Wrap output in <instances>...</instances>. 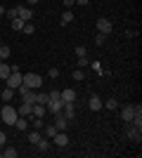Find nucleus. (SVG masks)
I'll use <instances>...</instances> for the list:
<instances>
[{
    "instance_id": "a211bd4d",
    "label": "nucleus",
    "mask_w": 142,
    "mask_h": 158,
    "mask_svg": "<svg viewBox=\"0 0 142 158\" xmlns=\"http://www.w3.org/2000/svg\"><path fill=\"white\" fill-rule=\"evenodd\" d=\"M41 139H43V132H41V130H33V132H28V142H31L33 146L38 144Z\"/></svg>"
},
{
    "instance_id": "79ce46f5",
    "label": "nucleus",
    "mask_w": 142,
    "mask_h": 158,
    "mask_svg": "<svg viewBox=\"0 0 142 158\" xmlns=\"http://www.w3.org/2000/svg\"><path fill=\"white\" fill-rule=\"evenodd\" d=\"M7 12V10H5V7H2V5H0V17H2V14H5Z\"/></svg>"
},
{
    "instance_id": "bb28decb",
    "label": "nucleus",
    "mask_w": 142,
    "mask_h": 158,
    "mask_svg": "<svg viewBox=\"0 0 142 158\" xmlns=\"http://www.w3.org/2000/svg\"><path fill=\"white\" fill-rule=\"evenodd\" d=\"M74 54H76V57H88V50H85V45H78V47L74 50Z\"/></svg>"
},
{
    "instance_id": "473e14b6",
    "label": "nucleus",
    "mask_w": 142,
    "mask_h": 158,
    "mask_svg": "<svg viewBox=\"0 0 142 158\" xmlns=\"http://www.w3.org/2000/svg\"><path fill=\"white\" fill-rule=\"evenodd\" d=\"M88 66H90V69H93L95 73H102V64H100V61H90Z\"/></svg>"
},
{
    "instance_id": "dca6fc26",
    "label": "nucleus",
    "mask_w": 142,
    "mask_h": 158,
    "mask_svg": "<svg viewBox=\"0 0 142 158\" xmlns=\"http://www.w3.org/2000/svg\"><path fill=\"white\" fill-rule=\"evenodd\" d=\"M62 102H76V92L71 90V87L62 90Z\"/></svg>"
},
{
    "instance_id": "7c9ffc66",
    "label": "nucleus",
    "mask_w": 142,
    "mask_h": 158,
    "mask_svg": "<svg viewBox=\"0 0 142 158\" xmlns=\"http://www.w3.org/2000/svg\"><path fill=\"white\" fill-rule=\"evenodd\" d=\"M7 19H17V17H19V12H17V7H10V10H7Z\"/></svg>"
},
{
    "instance_id": "c9c22d12",
    "label": "nucleus",
    "mask_w": 142,
    "mask_h": 158,
    "mask_svg": "<svg viewBox=\"0 0 142 158\" xmlns=\"http://www.w3.org/2000/svg\"><path fill=\"white\" fill-rule=\"evenodd\" d=\"M104 40H107V35L97 33V38H95V45H97V47H100V45H104Z\"/></svg>"
},
{
    "instance_id": "f03ea898",
    "label": "nucleus",
    "mask_w": 142,
    "mask_h": 158,
    "mask_svg": "<svg viewBox=\"0 0 142 158\" xmlns=\"http://www.w3.org/2000/svg\"><path fill=\"white\" fill-rule=\"evenodd\" d=\"M21 85H26V87H31V90H36V87L43 85V76H38V73H26Z\"/></svg>"
},
{
    "instance_id": "72a5a7b5",
    "label": "nucleus",
    "mask_w": 142,
    "mask_h": 158,
    "mask_svg": "<svg viewBox=\"0 0 142 158\" xmlns=\"http://www.w3.org/2000/svg\"><path fill=\"white\" fill-rule=\"evenodd\" d=\"M47 78H59V69H57V66H52V69L47 71Z\"/></svg>"
},
{
    "instance_id": "e433bc0d",
    "label": "nucleus",
    "mask_w": 142,
    "mask_h": 158,
    "mask_svg": "<svg viewBox=\"0 0 142 158\" xmlns=\"http://www.w3.org/2000/svg\"><path fill=\"white\" fill-rule=\"evenodd\" d=\"M33 127L36 130H43V118H36L33 116Z\"/></svg>"
},
{
    "instance_id": "a878e982",
    "label": "nucleus",
    "mask_w": 142,
    "mask_h": 158,
    "mask_svg": "<svg viewBox=\"0 0 142 158\" xmlns=\"http://www.w3.org/2000/svg\"><path fill=\"white\" fill-rule=\"evenodd\" d=\"M102 106H107L109 111H116V106H118V102H116V99L111 97V99H107V102H104V104H102Z\"/></svg>"
},
{
    "instance_id": "2eb2a0df",
    "label": "nucleus",
    "mask_w": 142,
    "mask_h": 158,
    "mask_svg": "<svg viewBox=\"0 0 142 158\" xmlns=\"http://www.w3.org/2000/svg\"><path fill=\"white\" fill-rule=\"evenodd\" d=\"M31 109H33V104H28V102H21V106L17 109V113H19V116H31Z\"/></svg>"
},
{
    "instance_id": "9d476101",
    "label": "nucleus",
    "mask_w": 142,
    "mask_h": 158,
    "mask_svg": "<svg viewBox=\"0 0 142 158\" xmlns=\"http://www.w3.org/2000/svg\"><path fill=\"white\" fill-rule=\"evenodd\" d=\"M17 12H19V19L21 21H31V19H33V10H31V7L19 5V7H17Z\"/></svg>"
},
{
    "instance_id": "f3484780",
    "label": "nucleus",
    "mask_w": 142,
    "mask_h": 158,
    "mask_svg": "<svg viewBox=\"0 0 142 158\" xmlns=\"http://www.w3.org/2000/svg\"><path fill=\"white\" fill-rule=\"evenodd\" d=\"M45 106L43 104H33V109H31V116H36V118H43V116H45Z\"/></svg>"
},
{
    "instance_id": "a19ab883",
    "label": "nucleus",
    "mask_w": 142,
    "mask_h": 158,
    "mask_svg": "<svg viewBox=\"0 0 142 158\" xmlns=\"http://www.w3.org/2000/svg\"><path fill=\"white\" fill-rule=\"evenodd\" d=\"M28 5H36V2H41V0H26Z\"/></svg>"
},
{
    "instance_id": "58836bf2",
    "label": "nucleus",
    "mask_w": 142,
    "mask_h": 158,
    "mask_svg": "<svg viewBox=\"0 0 142 158\" xmlns=\"http://www.w3.org/2000/svg\"><path fill=\"white\" fill-rule=\"evenodd\" d=\"M5 142H7V135H5V132H0V146H5Z\"/></svg>"
},
{
    "instance_id": "f704fd0d",
    "label": "nucleus",
    "mask_w": 142,
    "mask_h": 158,
    "mask_svg": "<svg viewBox=\"0 0 142 158\" xmlns=\"http://www.w3.org/2000/svg\"><path fill=\"white\" fill-rule=\"evenodd\" d=\"M47 97L50 99H62V90H52V92H47ZM47 99V102H50Z\"/></svg>"
},
{
    "instance_id": "37998d69",
    "label": "nucleus",
    "mask_w": 142,
    "mask_h": 158,
    "mask_svg": "<svg viewBox=\"0 0 142 158\" xmlns=\"http://www.w3.org/2000/svg\"><path fill=\"white\" fill-rule=\"evenodd\" d=\"M0 158H2V146H0Z\"/></svg>"
},
{
    "instance_id": "393cba45",
    "label": "nucleus",
    "mask_w": 142,
    "mask_h": 158,
    "mask_svg": "<svg viewBox=\"0 0 142 158\" xmlns=\"http://www.w3.org/2000/svg\"><path fill=\"white\" fill-rule=\"evenodd\" d=\"M36 146H38V151H50V139H41V142H38V144H36Z\"/></svg>"
},
{
    "instance_id": "6ab92c4d",
    "label": "nucleus",
    "mask_w": 142,
    "mask_h": 158,
    "mask_svg": "<svg viewBox=\"0 0 142 158\" xmlns=\"http://www.w3.org/2000/svg\"><path fill=\"white\" fill-rule=\"evenodd\" d=\"M14 127H17V130H24V132H26V127H28V120H26V116H19V118L14 120Z\"/></svg>"
},
{
    "instance_id": "5701e85b",
    "label": "nucleus",
    "mask_w": 142,
    "mask_h": 158,
    "mask_svg": "<svg viewBox=\"0 0 142 158\" xmlns=\"http://www.w3.org/2000/svg\"><path fill=\"white\" fill-rule=\"evenodd\" d=\"M57 132H59V130H57L54 125H45V127H43V135H45L47 139H52L54 135H57Z\"/></svg>"
},
{
    "instance_id": "4468645a",
    "label": "nucleus",
    "mask_w": 142,
    "mask_h": 158,
    "mask_svg": "<svg viewBox=\"0 0 142 158\" xmlns=\"http://www.w3.org/2000/svg\"><path fill=\"white\" fill-rule=\"evenodd\" d=\"M10 73H12V66L7 64V61H0V80H5Z\"/></svg>"
},
{
    "instance_id": "ea45409f",
    "label": "nucleus",
    "mask_w": 142,
    "mask_h": 158,
    "mask_svg": "<svg viewBox=\"0 0 142 158\" xmlns=\"http://www.w3.org/2000/svg\"><path fill=\"white\" fill-rule=\"evenodd\" d=\"M90 0H76V5H88Z\"/></svg>"
},
{
    "instance_id": "412c9836",
    "label": "nucleus",
    "mask_w": 142,
    "mask_h": 158,
    "mask_svg": "<svg viewBox=\"0 0 142 158\" xmlns=\"http://www.w3.org/2000/svg\"><path fill=\"white\" fill-rule=\"evenodd\" d=\"M62 26H67V24H71V21H74V12H71V10H67V12H62Z\"/></svg>"
},
{
    "instance_id": "20e7f679",
    "label": "nucleus",
    "mask_w": 142,
    "mask_h": 158,
    "mask_svg": "<svg viewBox=\"0 0 142 158\" xmlns=\"http://www.w3.org/2000/svg\"><path fill=\"white\" fill-rule=\"evenodd\" d=\"M17 94H21V102H28V104H33V102H36L33 90L26 87V85H19V87H17Z\"/></svg>"
},
{
    "instance_id": "0eeeda50",
    "label": "nucleus",
    "mask_w": 142,
    "mask_h": 158,
    "mask_svg": "<svg viewBox=\"0 0 142 158\" xmlns=\"http://www.w3.org/2000/svg\"><path fill=\"white\" fill-rule=\"evenodd\" d=\"M52 142H54L57 146H59V149H64V146H69V142H71V139H69L67 130H62V132H57V135L52 137Z\"/></svg>"
},
{
    "instance_id": "c85d7f7f",
    "label": "nucleus",
    "mask_w": 142,
    "mask_h": 158,
    "mask_svg": "<svg viewBox=\"0 0 142 158\" xmlns=\"http://www.w3.org/2000/svg\"><path fill=\"white\" fill-rule=\"evenodd\" d=\"M71 78H74V80H83V78H85V73H83V69H76V71L71 73Z\"/></svg>"
},
{
    "instance_id": "423d86ee",
    "label": "nucleus",
    "mask_w": 142,
    "mask_h": 158,
    "mask_svg": "<svg viewBox=\"0 0 142 158\" xmlns=\"http://www.w3.org/2000/svg\"><path fill=\"white\" fill-rule=\"evenodd\" d=\"M126 137L133 139V142H140V139H142V127H135L133 123H128V127H126Z\"/></svg>"
},
{
    "instance_id": "f8f14e48",
    "label": "nucleus",
    "mask_w": 142,
    "mask_h": 158,
    "mask_svg": "<svg viewBox=\"0 0 142 158\" xmlns=\"http://www.w3.org/2000/svg\"><path fill=\"white\" fill-rule=\"evenodd\" d=\"M88 109H90V111H100V109H102V99H100V94H90V99H88Z\"/></svg>"
},
{
    "instance_id": "1a4fd4ad",
    "label": "nucleus",
    "mask_w": 142,
    "mask_h": 158,
    "mask_svg": "<svg viewBox=\"0 0 142 158\" xmlns=\"http://www.w3.org/2000/svg\"><path fill=\"white\" fill-rule=\"evenodd\" d=\"M62 113H64L69 120H74V116H76V102H64V106H62Z\"/></svg>"
},
{
    "instance_id": "cd10ccee",
    "label": "nucleus",
    "mask_w": 142,
    "mask_h": 158,
    "mask_svg": "<svg viewBox=\"0 0 142 158\" xmlns=\"http://www.w3.org/2000/svg\"><path fill=\"white\" fill-rule=\"evenodd\" d=\"M47 99H50L47 94H36V102H33V104H43V106H45V104H47Z\"/></svg>"
},
{
    "instance_id": "b1692460",
    "label": "nucleus",
    "mask_w": 142,
    "mask_h": 158,
    "mask_svg": "<svg viewBox=\"0 0 142 158\" xmlns=\"http://www.w3.org/2000/svg\"><path fill=\"white\" fill-rule=\"evenodd\" d=\"M10 54H12V50L2 43V45H0V61H7V57H10Z\"/></svg>"
},
{
    "instance_id": "4be33fe9",
    "label": "nucleus",
    "mask_w": 142,
    "mask_h": 158,
    "mask_svg": "<svg viewBox=\"0 0 142 158\" xmlns=\"http://www.w3.org/2000/svg\"><path fill=\"white\" fill-rule=\"evenodd\" d=\"M21 33H26V35H33V33H36L33 21H24V26H21Z\"/></svg>"
},
{
    "instance_id": "4c0bfd02",
    "label": "nucleus",
    "mask_w": 142,
    "mask_h": 158,
    "mask_svg": "<svg viewBox=\"0 0 142 158\" xmlns=\"http://www.w3.org/2000/svg\"><path fill=\"white\" fill-rule=\"evenodd\" d=\"M62 5H64V7H71V5H76V0H62Z\"/></svg>"
},
{
    "instance_id": "2f4dec72",
    "label": "nucleus",
    "mask_w": 142,
    "mask_h": 158,
    "mask_svg": "<svg viewBox=\"0 0 142 158\" xmlns=\"http://www.w3.org/2000/svg\"><path fill=\"white\" fill-rule=\"evenodd\" d=\"M76 59H78V66H81V69H88V64H90L88 57H76Z\"/></svg>"
},
{
    "instance_id": "9b49d317",
    "label": "nucleus",
    "mask_w": 142,
    "mask_h": 158,
    "mask_svg": "<svg viewBox=\"0 0 142 158\" xmlns=\"http://www.w3.org/2000/svg\"><path fill=\"white\" fill-rule=\"evenodd\" d=\"M118 116H121L126 123H130V120H133V116H135V106H130V104H128V106H123Z\"/></svg>"
},
{
    "instance_id": "aec40b11",
    "label": "nucleus",
    "mask_w": 142,
    "mask_h": 158,
    "mask_svg": "<svg viewBox=\"0 0 142 158\" xmlns=\"http://www.w3.org/2000/svg\"><path fill=\"white\" fill-rule=\"evenodd\" d=\"M19 156V151H17V149H14V146H2V158H17Z\"/></svg>"
},
{
    "instance_id": "39448f33",
    "label": "nucleus",
    "mask_w": 142,
    "mask_h": 158,
    "mask_svg": "<svg viewBox=\"0 0 142 158\" xmlns=\"http://www.w3.org/2000/svg\"><path fill=\"white\" fill-rule=\"evenodd\" d=\"M111 31H114L111 19H97V33H102V35H111Z\"/></svg>"
},
{
    "instance_id": "c03bdc74",
    "label": "nucleus",
    "mask_w": 142,
    "mask_h": 158,
    "mask_svg": "<svg viewBox=\"0 0 142 158\" xmlns=\"http://www.w3.org/2000/svg\"><path fill=\"white\" fill-rule=\"evenodd\" d=\"M0 45H2V40H0Z\"/></svg>"
},
{
    "instance_id": "c756f323",
    "label": "nucleus",
    "mask_w": 142,
    "mask_h": 158,
    "mask_svg": "<svg viewBox=\"0 0 142 158\" xmlns=\"http://www.w3.org/2000/svg\"><path fill=\"white\" fill-rule=\"evenodd\" d=\"M21 26H24V21L17 17V19H12V31H21Z\"/></svg>"
},
{
    "instance_id": "ddd939ff",
    "label": "nucleus",
    "mask_w": 142,
    "mask_h": 158,
    "mask_svg": "<svg viewBox=\"0 0 142 158\" xmlns=\"http://www.w3.org/2000/svg\"><path fill=\"white\" fill-rule=\"evenodd\" d=\"M14 94H17V90H12V87H7V85H5V90H0V97H2V102H5V104H10V102H12Z\"/></svg>"
},
{
    "instance_id": "f257e3e1",
    "label": "nucleus",
    "mask_w": 142,
    "mask_h": 158,
    "mask_svg": "<svg viewBox=\"0 0 142 158\" xmlns=\"http://www.w3.org/2000/svg\"><path fill=\"white\" fill-rule=\"evenodd\" d=\"M0 118L5 120V125H14V120L19 118V113H17V109H14V106L5 104V106H2V111H0Z\"/></svg>"
},
{
    "instance_id": "6e6552de",
    "label": "nucleus",
    "mask_w": 142,
    "mask_h": 158,
    "mask_svg": "<svg viewBox=\"0 0 142 158\" xmlns=\"http://www.w3.org/2000/svg\"><path fill=\"white\" fill-rule=\"evenodd\" d=\"M69 123H71V120L67 118V116H64V113H54V127H57V130H67L69 127Z\"/></svg>"
},
{
    "instance_id": "7ed1b4c3",
    "label": "nucleus",
    "mask_w": 142,
    "mask_h": 158,
    "mask_svg": "<svg viewBox=\"0 0 142 158\" xmlns=\"http://www.w3.org/2000/svg\"><path fill=\"white\" fill-rule=\"evenodd\" d=\"M5 83H7V87H12V90H17V87L24 83V73L21 71H12L10 76L5 78Z\"/></svg>"
}]
</instances>
